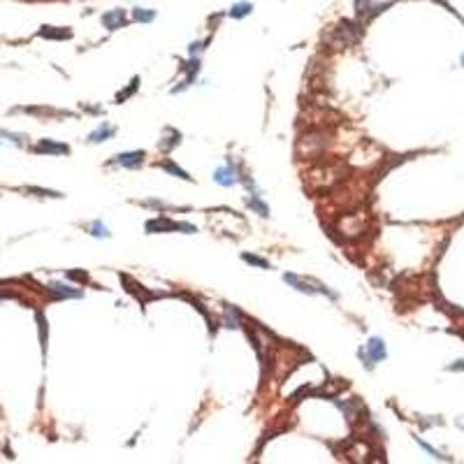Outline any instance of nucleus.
Returning <instances> with one entry per match:
<instances>
[{
  "label": "nucleus",
  "instance_id": "39448f33",
  "mask_svg": "<svg viewBox=\"0 0 464 464\" xmlns=\"http://www.w3.org/2000/svg\"><path fill=\"white\" fill-rule=\"evenodd\" d=\"M214 181L221 183V186H235V183L242 181V179H239L235 169L228 165V167H218V169H216V172H214Z\"/></svg>",
  "mask_w": 464,
  "mask_h": 464
},
{
  "label": "nucleus",
  "instance_id": "0eeeda50",
  "mask_svg": "<svg viewBox=\"0 0 464 464\" xmlns=\"http://www.w3.org/2000/svg\"><path fill=\"white\" fill-rule=\"evenodd\" d=\"M102 23H105V28H109V30H119V28H123V23H126V12H123V9H112V12H107L102 16Z\"/></svg>",
  "mask_w": 464,
  "mask_h": 464
},
{
  "label": "nucleus",
  "instance_id": "6ab92c4d",
  "mask_svg": "<svg viewBox=\"0 0 464 464\" xmlns=\"http://www.w3.org/2000/svg\"><path fill=\"white\" fill-rule=\"evenodd\" d=\"M91 235L93 237H109V230L105 228L100 221H95L93 225H91Z\"/></svg>",
  "mask_w": 464,
  "mask_h": 464
},
{
  "label": "nucleus",
  "instance_id": "f3484780",
  "mask_svg": "<svg viewBox=\"0 0 464 464\" xmlns=\"http://www.w3.org/2000/svg\"><path fill=\"white\" fill-rule=\"evenodd\" d=\"M137 86H140V79H137V77H135V79H133V84H130V86L126 88V91H121V93L116 95V102H123V100H128L130 95H133L135 91H137Z\"/></svg>",
  "mask_w": 464,
  "mask_h": 464
},
{
  "label": "nucleus",
  "instance_id": "412c9836",
  "mask_svg": "<svg viewBox=\"0 0 464 464\" xmlns=\"http://www.w3.org/2000/svg\"><path fill=\"white\" fill-rule=\"evenodd\" d=\"M202 47H204V42H193V44H190V56L200 54V51H202Z\"/></svg>",
  "mask_w": 464,
  "mask_h": 464
},
{
  "label": "nucleus",
  "instance_id": "f8f14e48",
  "mask_svg": "<svg viewBox=\"0 0 464 464\" xmlns=\"http://www.w3.org/2000/svg\"><path fill=\"white\" fill-rule=\"evenodd\" d=\"M251 9H253V5L246 2V0H242V2H235V5L230 7V16H232V19H244L246 14H251Z\"/></svg>",
  "mask_w": 464,
  "mask_h": 464
},
{
  "label": "nucleus",
  "instance_id": "f03ea898",
  "mask_svg": "<svg viewBox=\"0 0 464 464\" xmlns=\"http://www.w3.org/2000/svg\"><path fill=\"white\" fill-rule=\"evenodd\" d=\"M355 40H357V30H355V26H353L350 21H346V23H341V26H336V28H334L332 42L336 44V49L350 47V44H353Z\"/></svg>",
  "mask_w": 464,
  "mask_h": 464
},
{
  "label": "nucleus",
  "instance_id": "20e7f679",
  "mask_svg": "<svg viewBox=\"0 0 464 464\" xmlns=\"http://www.w3.org/2000/svg\"><path fill=\"white\" fill-rule=\"evenodd\" d=\"M114 162L123 165V167H140L144 162V151H128V154H119Z\"/></svg>",
  "mask_w": 464,
  "mask_h": 464
},
{
  "label": "nucleus",
  "instance_id": "aec40b11",
  "mask_svg": "<svg viewBox=\"0 0 464 464\" xmlns=\"http://www.w3.org/2000/svg\"><path fill=\"white\" fill-rule=\"evenodd\" d=\"M67 279H77V281H88V274H84V272H67Z\"/></svg>",
  "mask_w": 464,
  "mask_h": 464
},
{
  "label": "nucleus",
  "instance_id": "1a4fd4ad",
  "mask_svg": "<svg viewBox=\"0 0 464 464\" xmlns=\"http://www.w3.org/2000/svg\"><path fill=\"white\" fill-rule=\"evenodd\" d=\"M37 154H70V147L67 144H56V142L42 140L37 147H35Z\"/></svg>",
  "mask_w": 464,
  "mask_h": 464
},
{
  "label": "nucleus",
  "instance_id": "7ed1b4c3",
  "mask_svg": "<svg viewBox=\"0 0 464 464\" xmlns=\"http://www.w3.org/2000/svg\"><path fill=\"white\" fill-rule=\"evenodd\" d=\"M362 357H367V367H374V362H381V360H385V343L383 339H378V336H371L369 343H367V355H364V350L360 353Z\"/></svg>",
  "mask_w": 464,
  "mask_h": 464
},
{
  "label": "nucleus",
  "instance_id": "ddd939ff",
  "mask_svg": "<svg viewBox=\"0 0 464 464\" xmlns=\"http://www.w3.org/2000/svg\"><path fill=\"white\" fill-rule=\"evenodd\" d=\"M133 19L135 21H142V23H151L155 19V12L154 9H144V7H137L133 9Z\"/></svg>",
  "mask_w": 464,
  "mask_h": 464
},
{
  "label": "nucleus",
  "instance_id": "f257e3e1",
  "mask_svg": "<svg viewBox=\"0 0 464 464\" xmlns=\"http://www.w3.org/2000/svg\"><path fill=\"white\" fill-rule=\"evenodd\" d=\"M186 232V235H193V232H197L195 225H190V223H176V221H169V218H151V221L147 223V232Z\"/></svg>",
  "mask_w": 464,
  "mask_h": 464
},
{
  "label": "nucleus",
  "instance_id": "9b49d317",
  "mask_svg": "<svg viewBox=\"0 0 464 464\" xmlns=\"http://www.w3.org/2000/svg\"><path fill=\"white\" fill-rule=\"evenodd\" d=\"M40 37H49V40H67V37H72V33L67 30V28H54V26H42L40 30Z\"/></svg>",
  "mask_w": 464,
  "mask_h": 464
},
{
  "label": "nucleus",
  "instance_id": "2eb2a0df",
  "mask_svg": "<svg viewBox=\"0 0 464 464\" xmlns=\"http://www.w3.org/2000/svg\"><path fill=\"white\" fill-rule=\"evenodd\" d=\"M249 207H251V209H256V211H258L260 216H263V218H267V216H269V207L265 204V202L258 200V195L249 197Z\"/></svg>",
  "mask_w": 464,
  "mask_h": 464
},
{
  "label": "nucleus",
  "instance_id": "a211bd4d",
  "mask_svg": "<svg viewBox=\"0 0 464 464\" xmlns=\"http://www.w3.org/2000/svg\"><path fill=\"white\" fill-rule=\"evenodd\" d=\"M244 263L249 265H256V267H263V269H269V263L265 260V258H258V256H251V253H244Z\"/></svg>",
  "mask_w": 464,
  "mask_h": 464
},
{
  "label": "nucleus",
  "instance_id": "dca6fc26",
  "mask_svg": "<svg viewBox=\"0 0 464 464\" xmlns=\"http://www.w3.org/2000/svg\"><path fill=\"white\" fill-rule=\"evenodd\" d=\"M162 169H167V172H172L174 176H179V179H186V181H190V176H188V172H183L181 167H176L174 162L172 160H165L162 162Z\"/></svg>",
  "mask_w": 464,
  "mask_h": 464
},
{
  "label": "nucleus",
  "instance_id": "9d476101",
  "mask_svg": "<svg viewBox=\"0 0 464 464\" xmlns=\"http://www.w3.org/2000/svg\"><path fill=\"white\" fill-rule=\"evenodd\" d=\"M49 293H51V297H56V300H58V297H77V300H79V297L84 295L81 290L67 288V286H61V283H51V286H49Z\"/></svg>",
  "mask_w": 464,
  "mask_h": 464
},
{
  "label": "nucleus",
  "instance_id": "423d86ee",
  "mask_svg": "<svg viewBox=\"0 0 464 464\" xmlns=\"http://www.w3.org/2000/svg\"><path fill=\"white\" fill-rule=\"evenodd\" d=\"M283 279H286V283H290L293 288L300 290V293H307V295H316V293H320L318 288L311 286V281H304L302 276H297V274H286Z\"/></svg>",
  "mask_w": 464,
  "mask_h": 464
},
{
  "label": "nucleus",
  "instance_id": "6e6552de",
  "mask_svg": "<svg viewBox=\"0 0 464 464\" xmlns=\"http://www.w3.org/2000/svg\"><path fill=\"white\" fill-rule=\"evenodd\" d=\"M114 133H116L114 126H109V123H100V126H98V130H93V133L88 135V142H91V144H100V142L109 140V137H114Z\"/></svg>",
  "mask_w": 464,
  "mask_h": 464
},
{
  "label": "nucleus",
  "instance_id": "4468645a",
  "mask_svg": "<svg viewBox=\"0 0 464 464\" xmlns=\"http://www.w3.org/2000/svg\"><path fill=\"white\" fill-rule=\"evenodd\" d=\"M239 320H242V313H239L235 307H228V309H225V325H228V327H239Z\"/></svg>",
  "mask_w": 464,
  "mask_h": 464
}]
</instances>
